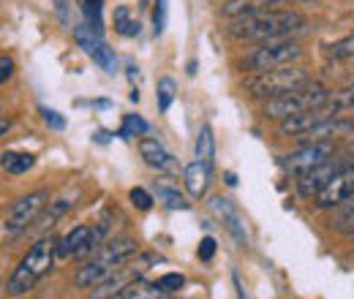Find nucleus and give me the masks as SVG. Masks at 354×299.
I'll return each mask as SVG.
<instances>
[{"label": "nucleus", "mask_w": 354, "mask_h": 299, "mask_svg": "<svg viewBox=\"0 0 354 299\" xmlns=\"http://www.w3.org/2000/svg\"><path fill=\"white\" fill-rule=\"evenodd\" d=\"M210 180H213V166L210 161H194L191 166H185V188L194 199H202L210 188Z\"/></svg>", "instance_id": "obj_15"}, {"label": "nucleus", "mask_w": 354, "mask_h": 299, "mask_svg": "<svg viewBox=\"0 0 354 299\" xmlns=\"http://www.w3.org/2000/svg\"><path fill=\"white\" fill-rule=\"evenodd\" d=\"M308 25L300 11L292 8H259L254 14L229 19V36L234 41H272V39H292Z\"/></svg>", "instance_id": "obj_1"}, {"label": "nucleus", "mask_w": 354, "mask_h": 299, "mask_svg": "<svg viewBox=\"0 0 354 299\" xmlns=\"http://www.w3.org/2000/svg\"><path fill=\"white\" fill-rule=\"evenodd\" d=\"M55 256H57V242L52 237H41L30 251L28 256L19 261V267L14 269V275L8 278V286L6 291L11 297H19V294H28L46 272L52 269L55 264Z\"/></svg>", "instance_id": "obj_2"}, {"label": "nucleus", "mask_w": 354, "mask_h": 299, "mask_svg": "<svg viewBox=\"0 0 354 299\" xmlns=\"http://www.w3.org/2000/svg\"><path fill=\"white\" fill-rule=\"evenodd\" d=\"M112 272H115V267H109L106 261H101V258H90L85 267L77 269V275H74V286H77V289H93V286L104 283Z\"/></svg>", "instance_id": "obj_16"}, {"label": "nucleus", "mask_w": 354, "mask_h": 299, "mask_svg": "<svg viewBox=\"0 0 354 299\" xmlns=\"http://www.w3.org/2000/svg\"><path fill=\"white\" fill-rule=\"evenodd\" d=\"M259 0H226L221 6V17L226 19H237V17H245V14H254L259 11Z\"/></svg>", "instance_id": "obj_22"}, {"label": "nucleus", "mask_w": 354, "mask_h": 299, "mask_svg": "<svg viewBox=\"0 0 354 299\" xmlns=\"http://www.w3.org/2000/svg\"><path fill=\"white\" fill-rule=\"evenodd\" d=\"M139 153L145 158V164L150 169L161 171V174H180V164L177 158L158 142V139H142L139 142Z\"/></svg>", "instance_id": "obj_11"}, {"label": "nucleus", "mask_w": 354, "mask_h": 299, "mask_svg": "<svg viewBox=\"0 0 354 299\" xmlns=\"http://www.w3.org/2000/svg\"><path fill=\"white\" fill-rule=\"evenodd\" d=\"M139 253V245L133 242L131 237H123V240H112V242H106V245H101L98 248V253L95 258H101V261H106L109 267H120V264H126L131 256Z\"/></svg>", "instance_id": "obj_14"}, {"label": "nucleus", "mask_w": 354, "mask_h": 299, "mask_svg": "<svg viewBox=\"0 0 354 299\" xmlns=\"http://www.w3.org/2000/svg\"><path fill=\"white\" fill-rule=\"evenodd\" d=\"M300 55H303V49H300V44L295 41V39L259 41L257 49H251L240 60V68L243 71H251V74H259V71H270V68H278V66H289Z\"/></svg>", "instance_id": "obj_5"}, {"label": "nucleus", "mask_w": 354, "mask_h": 299, "mask_svg": "<svg viewBox=\"0 0 354 299\" xmlns=\"http://www.w3.org/2000/svg\"><path fill=\"white\" fill-rule=\"evenodd\" d=\"M46 199H49L46 191H36V193H28V196L17 199L6 213V223H3L6 234H19V231L30 229L39 220V213L44 210Z\"/></svg>", "instance_id": "obj_7"}, {"label": "nucleus", "mask_w": 354, "mask_h": 299, "mask_svg": "<svg viewBox=\"0 0 354 299\" xmlns=\"http://www.w3.org/2000/svg\"><path fill=\"white\" fill-rule=\"evenodd\" d=\"M36 158L30 153H3L0 155V166L8 174H25L28 169H33Z\"/></svg>", "instance_id": "obj_21"}, {"label": "nucleus", "mask_w": 354, "mask_h": 299, "mask_svg": "<svg viewBox=\"0 0 354 299\" xmlns=\"http://www.w3.org/2000/svg\"><path fill=\"white\" fill-rule=\"evenodd\" d=\"M129 199H131V204L136 210H150L153 207V196L145 188H133L131 193H129Z\"/></svg>", "instance_id": "obj_31"}, {"label": "nucleus", "mask_w": 354, "mask_h": 299, "mask_svg": "<svg viewBox=\"0 0 354 299\" xmlns=\"http://www.w3.org/2000/svg\"><path fill=\"white\" fill-rule=\"evenodd\" d=\"M41 120H44V123L52 131H63V128H66V120H63V117H60L55 109H46V106H41Z\"/></svg>", "instance_id": "obj_33"}, {"label": "nucleus", "mask_w": 354, "mask_h": 299, "mask_svg": "<svg viewBox=\"0 0 354 299\" xmlns=\"http://www.w3.org/2000/svg\"><path fill=\"white\" fill-rule=\"evenodd\" d=\"M335 210H338V213H335V218L330 220V226H333L335 231L352 237L354 234V193L344 202V204H338Z\"/></svg>", "instance_id": "obj_19"}, {"label": "nucleus", "mask_w": 354, "mask_h": 299, "mask_svg": "<svg viewBox=\"0 0 354 299\" xmlns=\"http://www.w3.org/2000/svg\"><path fill=\"white\" fill-rule=\"evenodd\" d=\"M142 133H147V123H145L139 115H126V117H123V131H120V136H123V139H131V136H142Z\"/></svg>", "instance_id": "obj_29"}, {"label": "nucleus", "mask_w": 354, "mask_h": 299, "mask_svg": "<svg viewBox=\"0 0 354 299\" xmlns=\"http://www.w3.org/2000/svg\"><path fill=\"white\" fill-rule=\"evenodd\" d=\"M330 104L344 112V109H354V82H349L346 87H341L338 93H330Z\"/></svg>", "instance_id": "obj_28"}, {"label": "nucleus", "mask_w": 354, "mask_h": 299, "mask_svg": "<svg viewBox=\"0 0 354 299\" xmlns=\"http://www.w3.org/2000/svg\"><path fill=\"white\" fill-rule=\"evenodd\" d=\"M341 166H344L341 161L330 158V161H324L322 166H316V169L300 174V177H297V191H300V196H303V199H313V196L333 180V174L341 169Z\"/></svg>", "instance_id": "obj_12"}, {"label": "nucleus", "mask_w": 354, "mask_h": 299, "mask_svg": "<svg viewBox=\"0 0 354 299\" xmlns=\"http://www.w3.org/2000/svg\"><path fill=\"white\" fill-rule=\"evenodd\" d=\"M90 234V226H74L60 242H57V256L60 258H71L80 253V248L85 245V240H88Z\"/></svg>", "instance_id": "obj_17"}, {"label": "nucleus", "mask_w": 354, "mask_h": 299, "mask_svg": "<svg viewBox=\"0 0 354 299\" xmlns=\"http://www.w3.org/2000/svg\"><path fill=\"white\" fill-rule=\"evenodd\" d=\"M74 199H77V191H74V193H71V191H66L60 199L49 202V210H46V215L41 218V226H44V229H52L63 215L74 207Z\"/></svg>", "instance_id": "obj_18"}, {"label": "nucleus", "mask_w": 354, "mask_h": 299, "mask_svg": "<svg viewBox=\"0 0 354 299\" xmlns=\"http://www.w3.org/2000/svg\"><path fill=\"white\" fill-rule=\"evenodd\" d=\"M8 128H11V120H8V117H0V136H6Z\"/></svg>", "instance_id": "obj_37"}, {"label": "nucleus", "mask_w": 354, "mask_h": 299, "mask_svg": "<svg viewBox=\"0 0 354 299\" xmlns=\"http://www.w3.org/2000/svg\"><path fill=\"white\" fill-rule=\"evenodd\" d=\"M213 155H216V139H213V128L205 123L199 128V136H196V158L213 164Z\"/></svg>", "instance_id": "obj_23"}, {"label": "nucleus", "mask_w": 354, "mask_h": 299, "mask_svg": "<svg viewBox=\"0 0 354 299\" xmlns=\"http://www.w3.org/2000/svg\"><path fill=\"white\" fill-rule=\"evenodd\" d=\"M164 294H175V291H180L183 286H185V278L180 275V272H169V275H164V278H158V283H156Z\"/></svg>", "instance_id": "obj_30"}, {"label": "nucleus", "mask_w": 354, "mask_h": 299, "mask_svg": "<svg viewBox=\"0 0 354 299\" xmlns=\"http://www.w3.org/2000/svg\"><path fill=\"white\" fill-rule=\"evenodd\" d=\"M82 11H85V19H88V28L93 33H104V0H82Z\"/></svg>", "instance_id": "obj_24"}, {"label": "nucleus", "mask_w": 354, "mask_h": 299, "mask_svg": "<svg viewBox=\"0 0 354 299\" xmlns=\"http://www.w3.org/2000/svg\"><path fill=\"white\" fill-rule=\"evenodd\" d=\"M310 3H319V0H259V6H310Z\"/></svg>", "instance_id": "obj_36"}, {"label": "nucleus", "mask_w": 354, "mask_h": 299, "mask_svg": "<svg viewBox=\"0 0 354 299\" xmlns=\"http://www.w3.org/2000/svg\"><path fill=\"white\" fill-rule=\"evenodd\" d=\"M213 256H216V240H213V237H205V240L199 242V258H202V261H210Z\"/></svg>", "instance_id": "obj_35"}, {"label": "nucleus", "mask_w": 354, "mask_h": 299, "mask_svg": "<svg viewBox=\"0 0 354 299\" xmlns=\"http://www.w3.org/2000/svg\"><path fill=\"white\" fill-rule=\"evenodd\" d=\"M153 30H156V36H161L164 33V25H167V0H156V11H153Z\"/></svg>", "instance_id": "obj_32"}, {"label": "nucleus", "mask_w": 354, "mask_h": 299, "mask_svg": "<svg viewBox=\"0 0 354 299\" xmlns=\"http://www.w3.org/2000/svg\"><path fill=\"white\" fill-rule=\"evenodd\" d=\"M156 196H158V202H164L169 210H188V202L183 199V193L175 191V188L158 185V188H156Z\"/></svg>", "instance_id": "obj_25"}, {"label": "nucleus", "mask_w": 354, "mask_h": 299, "mask_svg": "<svg viewBox=\"0 0 354 299\" xmlns=\"http://www.w3.org/2000/svg\"><path fill=\"white\" fill-rule=\"evenodd\" d=\"M210 207H213V213L218 215L223 220V226L229 229V234L243 245V248H248V234H245V223H243V218L240 213L232 207V202L229 199H221V196H216L213 202H210Z\"/></svg>", "instance_id": "obj_13"}, {"label": "nucleus", "mask_w": 354, "mask_h": 299, "mask_svg": "<svg viewBox=\"0 0 354 299\" xmlns=\"http://www.w3.org/2000/svg\"><path fill=\"white\" fill-rule=\"evenodd\" d=\"M335 115H341V112H338V109L330 104V98H327V104H322V106H316V109L292 115V117H286V120H278V133H281V136H300V133L322 126L324 120H330V117H335Z\"/></svg>", "instance_id": "obj_10"}, {"label": "nucleus", "mask_w": 354, "mask_h": 299, "mask_svg": "<svg viewBox=\"0 0 354 299\" xmlns=\"http://www.w3.org/2000/svg\"><path fill=\"white\" fill-rule=\"evenodd\" d=\"M175 93H177L175 79H169V77L158 79V93H156V98H158V109H161V112H169V106H172V101H175Z\"/></svg>", "instance_id": "obj_27"}, {"label": "nucleus", "mask_w": 354, "mask_h": 299, "mask_svg": "<svg viewBox=\"0 0 354 299\" xmlns=\"http://www.w3.org/2000/svg\"><path fill=\"white\" fill-rule=\"evenodd\" d=\"M14 74V60L8 55H0V85H6Z\"/></svg>", "instance_id": "obj_34"}, {"label": "nucleus", "mask_w": 354, "mask_h": 299, "mask_svg": "<svg viewBox=\"0 0 354 299\" xmlns=\"http://www.w3.org/2000/svg\"><path fill=\"white\" fill-rule=\"evenodd\" d=\"M327 55H330L333 60H354V33L344 36L341 41L330 44V46H327Z\"/></svg>", "instance_id": "obj_26"}, {"label": "nucleus", "mask_w": 354, "mask_h": 299, "mask_svg": "<svg viewBox=\"0 0 354 299\" xmlns=\"http://www.w3.org/2000/svg\"><path fill=\"white\" fill-rule=\"evenodd\" d=\"M333 155H335L333 139H327V142H303L295 153H289V155L281 158V166L289 171V174L300 177V174H306V171L322 166V164L330 161Z\"/></svg>", "instance_id": "obj_6"}, {"label": "nucleus", "mask_w": 354, "mask_h": 299, "mask_svg": "<svg viewBox=\"0 0 354 299\" xmlns=\"http://www.w3.org/2000/svg\"><path fill=\"white\" fill-rule=\"evenodd\" d=\"M327 98H330V90L310 79L308 85L265 101L262 104V115H265L267 120H286L292 115H300V112H308V109H316V106L327 104Z\"/></svg>", "instance_id": "obj_4"}, {"label": "nucleus", "mask_w": 354, "mask_h": 299, "mask_svg": "<svg viewBox=\"0 0 354 299\" xmlns=\"http://www.w3.org/2000/svg\"><path fill=\"white\" fill-rule=\"evenodd\" d=\"M115 30H118L120 36H126V39H136V36H139L142 25H139V19L131 17V8H129V6H118V8H115Z\"/></svg>", "instance_id": "obj_20"}, {"label": "nucleus", "mask_w": 354, "mask_h": 299, "mask_svg": "<svg viewBox=\"0 0 354 299\" xmlns=\"http://www.w3.org/2000/svg\"><path fill=\"white\" fill-rule=\"evenodd\" d=\"M352 193H354V161L352 164H344L341 169L333 174V180L313 196V204H316V210H335Z\"/></svg>", "instance_id": "obj_8"}, {"label": "nucleus", "mask_w": 354, "mask_h": 299, "mask_svg": "<svg viewBox=\"0 0 354 299\" xmlns=\"http://www.w3.org/2000/svg\"><path fill=\"white\" fill-rule=\"evenodd\" d=\"M310 74L300 66H278V68H270V71H259V74H251L245 82H243V90L257 98V101H270V98H278L283 93H292L297 87L308 85Z\"/></svg>", "instance_id": "obj_3"}, {"label": "nucleus", "mask_w": 354, "mask_h": 299, "mask_svg": "<svg viewBox=\"0 0 354 299\" xmlns=\"http://www.w3.org/2000/svg\"><path fill=\"white\" fill-rule=\"evenodd\" d=\"M74 39L80 44V49H85V55H88L98 68H104L106 74H115V71H118V57H115V52L106 46V41H104L98 33H93L88 25H77V28H74Z\"/></svg>", "instance_id": "obj_9"}]
</instances>
